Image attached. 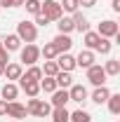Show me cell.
Listing matches in <instances>:
<instances>
[{"label": "cell", "instance_id": "cell-1", "mask_svg": "<svg viewBox=\"0 0 120 122\" xmlns=\"http://www.w3.org/2000/svg\"><path fill=\"white\" fill-rule=\"evenodd\" d=\"M16 35H19V40L21 42H35V38H38V26L33 24V21H19L16 24Z\"/></svg>", "mask_w": 120, "mask_h": 122}, {"label": "cell", "instance_id": "cell-2", "mask_svg": "<svg viewBox=\"0 0 120 122\" xmlns=\"http://www.w3.org/2000/svg\"><path fill=\"white\" fill-rule=\"evenodd\" d=\"M26 110H28V115L33 117H49V113H52V106L43 101V99H28V103H26Z\"/></svg>", "mask_w": 120, "mask_h": 122}, {"label": "cell", "instance_id": "cell-3", "mask_svg": "<svg viewBox=\"0 0 120 122\" xmlns=\"http://www.w3.org/2000/svg\"><path fill=\"white\" fill-rule=\"evenodd\" d=\"M19 59H21V66H35L38 59H40V47L28 42L26 47L19 49Z\"/></svg>", "mask_w": 120, "mask_h": 122}, {"label": "cell", "instance_id": "cell-4", "mask_svg": "<svg viewBox=\"0 0 120 122\" xmlns=\"http://www.w3.org/2000/svg\"><path fill=\"white\" fill-rule=\"evenodd\" d=\"M40 14H45L49 21H59L64 12H61V5L57 0H43V5H40Z\"/></svg>", "mask_w": 120, "mask_h": 122}, {"label": "cell", "instance_id": "cell-5", "mask_svg": "<svg viewBox=\"0 0 120 122\" xmlns=\"http://www.w3.org/2000/svg\"><path fill=\"white\" fill-rule=\"evenodd\" d=\"M97 33L101 35V38H115L120 33V26H118V21H113V19H106V21H101L99 24V28H97Z\"/></svg>", "mask_w": 120, "mask_h": 122}, {"label": "cell", "instance_id": "cell-6", "mask_svg": "<svg viewBox=\"0 0 120 122\" xmlns=\"http://www.w3.org/2000/svg\"><path fill=\"white\" fill-rule=\"evenodd\" d=\"M106 73H104V68L99 66V63H94V66H90L87 68V80H90V85H94V87H101L106 82Z\"/></svg>", "mask_w": 120, "mask_h": 122}, {"label": "cell", "instance_id": "cell-7", "mask_svg": "<svg viewBox=\"0 0 120 122\" xmlns=\"http://www.w3.org/2000/svg\"><path fill=\"white\" fill-rule=\"evenodd\" d=\"M68 99H71V101H75V103L87 101V99H90L87 87H85V85H71V87H68Z\"/></svg>", "mask_w": 120, "mask_h": 122}, {"label": "cell", "instance_id": "cell-8", "mask_svg": "<svg viewBox=\"0 0 120 122\" xmlns=\"http://www.w3.org/2000/svg\"><path fill=\"white\" fill-rule=\"evenodd\" d=\"M5 115H10V117H14V120H24L26 115H28V110L24 103H19V101H7V113Z\"/></svg>", "mask_w": 120, "mask_h": 122}, {"label": "cell", "instance_id": "cell-9", "mask_svg": "<svg viewBox=\"0 0 120 122\" xmlns=\"http://www.w3.org/2000/svg\"><path fill=\"white\" fill-rule=\"evenodd\" d=\"M54 61H57L59 71H66V73H71V71L75 68V56H73V54H68V52H64V54H59V56H57Z\"/></svg>", "mask_w": 120, "mask_h": 122}, {"label": "cell", "instance_id": "cell-10", "mask_svg": "<svg viewBox=\"0 0 120 122\" xmlns=\"http://www.w3.org/2000/svg\"><path fill=\"white\" fill-rule=\"evenodd\" d=\"M75 66H80V68H90V66H94V52L92 49H80V54L75 56Z\"/></svg>", "mask_w": 120, "mask_h": 122}, {"label": "cell", "instance_id": "cell-11", "mask_svg": "<svg viewBox=\"0 0 120 122\" xmlns=\"http://www.w3.org/2000/svg\"><path fill=\"white\" fill-rule=\"evenodd\" d=\"M68 101H71V99H68V89H54L52 92V103H49V106L52 108H66Z\"/></svg>", "mask_w": 120, "mask_h": 122}, {"label": "cell", "instance_id": "cell-12", "mask_svg": "<svg viewBox=\"0 0 120 122\" xmlns=\"http://www.w3.org/2000/svg\"><path fill=\"white\" fill-rule=\"evenodd\" d=\"M73 30H80V33H87L90 30V21H87V16L82 14V12H73Z\"/></svg>", "mask_w": 120, "mask_h": 122}, {"label": "cell", "instance_id": "cell-13", "mask_svg": "<svg viewBox=\"0 0 120 122\" xmlns=\"http://www.w3.org/2000/svg\"><path fill=\"white\" fill-rule=\"evenodd\" d=\"M0 42H2V47H5L7 52H16V49H21V40H19V35H16V33H10V35H5Z\"/></svg>", "mask_w": 120, "mask_h": 122}, {"label": "cell", "instance_id": "cell-14", "mask_svg": "<svg viewBox=\"0 0 120 122\" xmlns=\"http://www.w3.org/2000/svg\"><path fill=\"white\" fill-rule=\"evenodd\" d=\"M19 80H24V82H40V80H43V71H40V66H28V71L21 73Z\"/></svg>", "mask_w": 120, "mask_h": 122}, {"label": "cell", "instance_id": "cell-15", "mask_svg": "<svg viewBox=\"0 0 120 122\" xmlns=\"http://www.w3.org/2000/svg\"><path fill=\"white\" fill-rule=\"evenodd\" d=\"M108 96H111V89H108L106 85H101V87H94V92H92L90 99L94 101V103H99V106H101V103L108 101Z\"/></svg>", "mask_w": 120, "mask_h": 122}, {"label": "cell", "instance_id": "cell-16", "mask_svg": "<svg viewBox=\"0 0 120 122\" xmlns=\"http://www.w3.org/2000/svg\"><path fill=\"white\" fill-rule=\"evenodd\" d=\"M52 42H54V47L59 49V54L68 52V49L73 47V40H71V35H64V33H59V35H57V38H54Z\"/></svg>", "mask_w": 120, "mask_h": 122}, {"label": "cell", "instance_id": "cell-17", "mask_svg": "<svg viewBox=\"0 0 120 122\" xmlns=\"http://www.w3.org/2000/svg\"><path fill=\"white\" fill-rule=\"evenodd\" d=\"M21 73H24V66H21V63H7L2 75L12 82V80H19V77H21Z\"/></svg>", "mask_w": 120, "mask_h": 122}, {"label": "cell", "instance_id": "cell-18", "mask_svg": "<svg viewBox=\"0 0 120 122\" xmlns=\"http://www.w3.org/2000/svg\"><path fill=\"white\" fill-rule=\"evenodd\" d=\"M2 101H16V96H19V87H16L14 82H7V85H2Z\"/></svg>", "mask_w": 120, "mask_h": 122}, {"label": "cell", "instance_id": "cell-19", "mask_svg": "<svg viewBox=\"0 0 120 122\" xmlns=\"http://www.w3.org/2000/svg\"><path fill=\"white\" fill-rule=\"evenodd\" d=\"M82 42H85V49H92V52H94L97 45L101 42V35H99L97 30H87V33H85V38H82Z\"/></svg>", "mask_w": 120, "mask_h": 122}, {"label": "cell", "instance_id": "cell-20", "mask_svg": "<svg viewBox=\"0 0 120 122\" xmlns=\"http://www.w3.org/2000/svg\"><path fill=\"white\" fill-rule=\"evenodd\" d=\"M19 87L26 92L28 99H35V96L40 94V82H24V80H19Z\"/></svg>", "mask_w": 120, "mask_h": 122}, {"label": "cell", "instance_id": "cell-21", "mask_svg": "<svg viewBox=\"0 0 120 122\" xmlns=\"http://www.w3.org/2000/svg\"><path fill=\"white\" fill-rule=\"evenodd\" d=\"M54 82H57L59 89H68V87L73 85V77H71V73H66V71H59V73L54 75Z\"/></svg>", "mask_w": 120, "mask_h": 122}, {"label": "cell", "instance_id": "cell-22", "mask_svg": "<svg viewBox=\"0 0 120 122\" xmlns=\"http://www.w3.org/2000/svg\"><path fill=\"white\" fill-rule=\"evenodd\" d=\"M101 68H104V73H106V75H111V77L120 75V61H118V59H108L104 66H101Z\"/></svg>", "mask_w": 120, "mask_h": 122}, {"label": "cell", "instance_id": "cell-23", "mask_svg": "<svg viewBox=\"0 0 120 122\" xmlns=\"http://www.w3.org/2000/svg\"><path fill=\"white\" fill-rule=\"evenodd\" d=\"M57 28H59V33H64V35H71V33H73V19H71V16H61L59 21H57Z\"/></svg>", "mask_w": 120, "mask_h": 122}, {"label": "cell", "instance_id": "cell-24", "mask_svg": "<svg viewBox=\"0 0 120 122\" xmlns=\"http://www.w3.org/2000/svg\"><path fill=\"white\" fill-rule=\"evenodd\" d=\"M40 56H45V61H54L59 56V49L54 47V42H47V45L40 49Z\"/></svg>", "mask_w": 120, "mask_h": 122}, {"label": "cell", "instance_id": "cell-25", "mask_svg": "<svg viewBox=\"0 0 120 122\" xmlns=\"http://www.w3.org/2000/svg\"><path fill=\"white\" fill-rule=\"evenodd\" d=\"M68 122H92V115L87 113V110L78 108V110H73V113L68 115Z\"/></svg>", "mask_w": 120, "mask_h": 122}, {"label": "cell", "instance_id": "cell-26", "mask_svg": "<svg viewBox=\"0 0 120 122\" xmlns=\"http://www.w3.org/2000/svg\"><path fill=\"white\" fill-rule=\"evenodd\" d=\"M49 115H52V122H68V115H71V113H68L66 108H52Z\"/></svg>", "mask_w": 120, "mask_h": 122}, {"label": "cell", "instance_id": "cell-27", "mask_svg": "<svg viewBox=\"0 0 120 122\" xmlns=\"http://www.w3.org/2000/svg\"><path fill=\"white\" fill-rule=\"evenodd\" d=\"M106 103H108V110H111V115H120V94H111Z\"/></svg>", "mask_w": 120, "mask_h": 122}, {"label": "cell", "instance_id": "cell-28", "mask_svg": "<svg viewBox=\"0 0 120 122\" xmlns=\"http://www.w3.org/2000/svg\"><path fill=\"white\" fill-rule=\"evenodd\" d=\"M45 80H40V92H45V94H52L54 89H59L57 87V82H54V77H47V75H43Z\"/></svg>", "mask_w": 120, "mask_h": 122}, {"label": "cell", "instance_id": "cell-29", "mask_svg": "<svg viewBox=\"0 0 120 122\" xmlns=\"http://www.w3.org/2000/svg\"><path fill=\"white\" fill-rule=\"evenodd\" d=\"M40 71H43V75H47V77H54L57 73H59V66H57V61H45V66H43Z\"/></svg>", "mask_w": 120, "mask_h": 122}, {"label": "cell", "instance_id": "cell-30", "mask_svg": "<svg viewBox=\"0 0 120 122\" xmlns=\"http://www.w3.org/2000/svg\"><path fill=\"white\" fill-rule=\"evenodd\" d=\"M40 5H43V0H26L24 2V7H26V12L28 14H40Z\"/></svg>", "mask_w": 120, "mask_h": 122}, {"label": "cell", "instance_id": "cell-31", "mask_svg": "<svg viewBox=\"0 0 120 122\" xmlns=\"http://www.w3.org/2000/svg\"><path fill=\"white\" fill-rule=\"evenodd\" d=\"M61 12H68V14H73V12H78V0H61Z\"/></svg>", "mask_w": 120, "mask_h": 122}, {"label": "cell", "instance_id": "cell-32", "mask_svg": "<svg viewBox=\"0 0 120 122\" xmlns=\"http://www.w3.org/2000/svg\"><path fill=\"white\" fill-rule=\"evenodd\" d=\"M111 49H113V42H111L108 38H101V42L97 45L94 52H99V54H111Z\"/></svg>", "mask_w": 120, "mask_h": 122}, {"label": "cell", "instance_id": "cell-33", "mask_svg": "<svg viewBox=\"0 0 120 122\" xmlns=\"http://www.w3.org/2000/svg\"><path fill=\"white\" fill-rule=\"evenodd\" d=\"M33 24H35V26H47L49 19H47L45 14H35V21H33Z\"/></svg>", "mask_w": 120, "mask_h": 122}, {"label": "cell", "instance_id": "cell-34", "mask_svg": "<svg viewBox=\"0 0 120 122\" xmlns=\"http://www.w3.org/2000/svg\"><path fill=\"white\" fill-rule=\"evenodd\" d=\"M0 61H2V63H7V61H10V52H7L5 47H0Z\"/></svg>", "mask_w": 120, "mask_h": 122}, {"label": "cell", "instance_id": "cell-35", "mask_svg": "<svg viewBox=\"0 0 120 122\" xmlns=\"http://www.w3.org/2000/svg\"><path fill=\"white\" fill-rule=\"evenodd\" d=\"M78 5H80V7H94L97 0H78Z\"/></svg>", "mask_w": 120, "mask_h": 122}, {"label": "cell", "instance_id": "cell-36", "mask_svg": "<svg viewBox=\"0 0 120 122\" xmlns=\"http://www.w3.org/2000/svg\"><path fill=\"white\" fill-rule=\"evenodd\" d=\"M111 10L113 12H120V0H111Z\"/></svg>", "mask_w": 120, "mask_h": 122}, {"label": "cell", "instance_id": "cell-37", "mask_svg": "<svg viewBox=\"0 0 120 122\" xmlns=\"http://www.w3.org/2000/svg\"><path fill=\"white\" fill-rule=\"evenodd\" d=\"M0 7H14V0H0Z\"/></svg>", "mask_w": 120, "mask_h": 122}, {"label": "cell", "instance_id": "cell-38", "mask_svg": "<svg viewBox=\"0 0 120 122\" xmlns=\"http://www.w3.org/2000/svg\"><path fill=\"white\" fill-rule=\"evenodd\" d=\"M5 113H7V101L0 99V115H5Z\"/></svg>", "mask_w": 120, "mask_h": 122}, {"label": "cell", "instance_id": "cell-39", "mask_svg": "<svg viewBox=\"0 0 120 122\" xmlns=\"http://www.w3.org/2000/svg\"><path fill=\"white\" fill-rule=\"evenodd\" d=\"M24 2L26 0H14V7H24Z\"/></svg>", "mask_w": 120, "mask_h": 122}, {"label": "cell", "instance_id": "cell-40", "mask_svg": "<svg viewBox=\"0 0 120 122\" xmlns=\"http://www.w3.org/2000/svg\"><path fill=\"white\" fill-rule=\"evenodd\" d=\"M5 66H7V63H2V61H0V75L5 73Z\"/></svg>", "mask_w": 120, "mask_h": 122}, {"label": "cell", "instance_id": "cell-41", "mask_svg": "<svg viewBox=\"0 0 120 122\" xmlns=\"http://www.w3.org/2000/svg\"><path fill=\"white\" fill-rule=\"evenodd\" d=\"M0 47H2V42H0Z\"/></svg>", "mask_w": 120, "mask_h": 122}, {"label": "cell", "instance_id": "cell-42", "mask_svg": "<svg viewBox=\"0 0 120 122\" xmlns=\"http://www.w3.org/2000/svg\"><path fill=\"white\" fill-rule=\"evenodd\" d=\"M14 122H19V120H14Z\"/></svg>", "mask_w": 120, "mask_h": 122}, {"label": "cell", "instance_id": "cell-43", "mask_svg": "<svg viewBox=\"0 0 120 122\" xmlns=\"http://www.w3.org/2000/svg\"><path fill=\"white\" fill-rule=\"evenodd\" d=\"M115 122H118V120H115Z\"/></svg>", "mask_w": 120, "mask_h": 122}]
</instances>
